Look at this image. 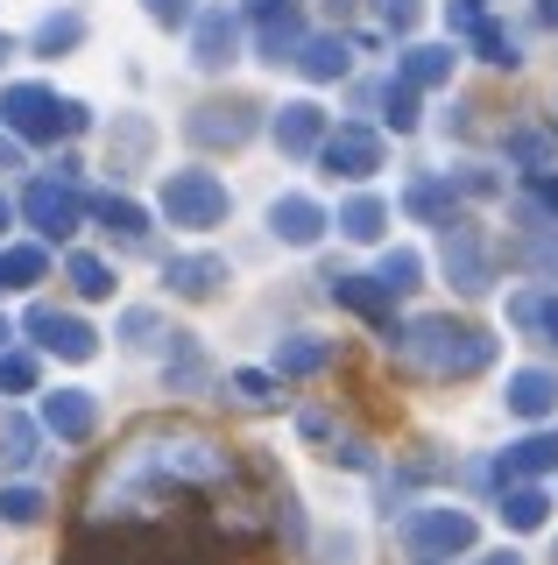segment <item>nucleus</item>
Listing matches in <instances>:
<instances>
[{
    "mask_svg": "<svg viewBox=\"0 0 558 565\" xmlns=\"http://www.w3.org/2000/svg\"><path fill=\"white\" fill-rule=\"evenodd\" d=\"M8 114H14V128H29V135H57V128H72V114H78V106H57L50 93L22 85V93L8 99Z\"/></svg>",
    "mask_w": 558,
    "mask_h": 565,
    "instance_id": "f257e3e1",
    "label": "nucleus"
},
{
    "mask_svg": "<svg viewBox=\"0 0 558 565\" xmlns=\"http://www.w3.org/2000/svg\"><path fill=\"white\" fill-rule=\"evenodd\" d=\"M170 205H178L184 220H213V212H219V191L205 184V177H184V184H170Z\"/></svg>",
    "mask_w": 558,
    "mask_h": 565,
    "instance_id": "f03ea898",
    "label": "nucleus"
},
{
    "mask_svg": "<svg viewBox=\"0 0 558 565\" xmlns=\"http://www.w3.org/2000/svg\"><path fill=\"white\" fill-rule=\"evenodd\" d=\"M36 332L50 347H64V353H93V332L78 326V318H57V311H36Z\"/></svg>",
    "mask_w": 558,
    "mask_h": 565,
    "instance_id": "7ed1b4c3",
    "label": "nucleus"
},
{
    "mask_svg": "<svg viewBox=\"0 0 558 565\" xmlns=\"http://www.w3.org/2000/svg\"><path fill=\"white\" fill-rule=\"evenodd\" d=\"M29 212L43 220V234H72V199H64L57 184H36V199H29Z\"/></svg>",
    "mask_w": 558,
    "mask_h": 565,
    "instance_id": "20e7f679",
    "label": "nucleus"
},
{
    "mask_svg": "<svg viewBox=\"0 0 558 565\" xmlns=\"http://www.w3.org/2000/svg\"><path fill=\"white\" fill-rule=\"evenodd\" d=\"M276 234H290V241H311V234H319V212H311V205H298V199H290V205H276Z\"/></svg>",
    "mask_w": 558,
    "mask_h": 565,
    "instance_id": "39448f33",
    "label": "nucleus"
},
{
    "mask_svg": "<svg viewBox=\"0 0 558 565\" xmlns=\"http://www.w3.org/2000/svg\"><path fill=\"white\" fill-rule=\"evenodd\" d=\"M50 424H57L64 438H78L85 424H93V403H85V396H64V403H50Z\"/></svg>",
    "mask_w": 558,
    "mask_h": 565,
    "instance_id": "423d86ee",
    "label": "nucleus"
},
{
    "mask_svg": "<svg viewBox=\"0 0 558 565\" xmlns=\"http://www.w3.org/2000/svg\"><path fill=\"white\" fill-rule=\"evenodd\" d=\"M78 290L99 297V290H107V269H99V262H78Z\"/></svg>",
    "mask_w": 558,
    "mask_h": 565,
    "instance_id": "0eeeda50",
    "label": "nucleus"
},
{
    "mask_svg": "<svg viewBox=\"0 0 558 565\" xmlns=\"http://www.w3.org/2000/svg\"><path fill=\"white\" fill-rule=\"evenodd\" d=\"M72 35H78V14H64V22H50V29H43V50H57V43H72Z\"/></svg>",
    "mask_w": 558,
    "mask_h": 565,
    "instance_id": "6e6552de",
    "label": "nucleus"
},
{
    "mask_svg": "<svg viewBox=\"0 0 558 565\" xmlns=\"http://www.w3.org/2000/svg\"><path fill=\"white\" fill-rule=\"evenodd\" d=\"M0 226H8V205H0Z\"/></svg>",
    "mask_w": 558,
    "mask_h": 565,
    "instance_id": "1a4fd4ad",
    "label": "nucleus"
},
{
    "mask_svg": "<svg viewBox=\"0 0 558 565\" xmlns=\"http://www.w3.org/2000/svg\"><path fill=\"white\" fill-rule=\"evenodd\" d=\"M0 340H8V326H0Z\"/></svg>",
    "mask_w": 558,
    "mask_h": 565,
    "instance_id": "9d476101",
    "label": "nucleus"
}]
</instances>
